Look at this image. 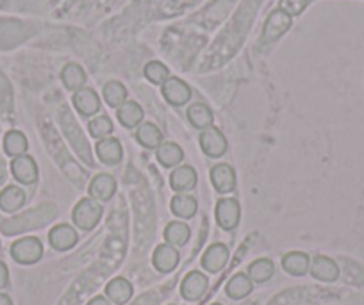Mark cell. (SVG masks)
<instances>
[{"instance_id":"cell-26","label":"cell","mask_w":364,"mask_h":305,"mask_svg":"<svg viewBox=\"0 0 364 305\" xmlns=\"http://www.w3.org/2000/svg\"><path fill=\"white\" fill-rule=\"evenodd\" d=\"M61 80L68 91H79L86 84V72L77 63H68L61 72Z\"/></svg>"},{"instance_id":"cell-29","label":"cell","mask_w":364,"mask_h":305,"mask_svg":"<svg viewBox=\"0 0 364 305\" xmlns=\"http://www.w3.org/2000/svg\"><path fill=\"white\" fill-rule=\"evenodd\" d=\"M27 149H29V141H27L23 132L9 131L8 134L4 136V150L9 157L26 156Z\"/></svg>"},{"instance_id":"cell-4","label":"cell","mask_w":364,"mask_h":305,"mask_svg":"<svg viewBox=\"0 0 364 305\" xmlns=\"http://www.w3.org/2000/svg\"><path fill=\"white\" fill-rule=\"evenodd\" d=\"M241 208L236 198H222L216 203V222L223 230H234L240 225Z\"/></svg>"},{"instance_id":"cell-20","label":"cell","mask_w":364,"mask_h":305,"mask_svg":"<svg viewBox=\"0 0 364 305\" xmlns=\"http://www.w3.org/2000/svg\"><path fill=\"white\" fill-rule=\"evenodd\" d=\"M171 213H173L177 218L182 220H190L197 215V209H198V202L195 196L186 195V193H178L171 198Z\"/></svg>"},{"instance_id":"cell-11","label":"cell","mask_w":364,"mask_h":305,"mask_svg":"<svg viewBox=\"0 0 364 305\" xmlns=\"http://www.w3.org/2000/svg\"><path fill=\"white\" fill-rule=\"evenodd\" d=\"M11 171L13 177L20 182V184L31 186L38 181V164L31 156H20L11 161Z\"/></svg>"},{"instance_id":"cell-19","label":"cell","mask_w":364,"mask_h":305,"mask_svg":"<svg viewBox=\"0 0 364 305\" xmlns=\"http://www.w3.org/2000/svg\"><path fill=\"white\" fill-rule=\"evenodd\" d=\"M117 117L125 129H136V127H139V124L143 122L145 113H143L141 106H139L138 102L127 100V102H124L120 107H118Z\"/></svg>"},{"instance_id":"cell-23","label":"cell","mask_w":364,"mask_h":305,"mask_svg":"<svg viewBox=\"0 0 364 305\" xmlns=\"http://www.w3.org/2000/svg\"><path fill=\"white\" fill-rule=\"evenodd\" d=\"M311 257L304 252H289L282 257V268L293 277H304L309 272Z\"/></svg>"},{"instance_id":"cell-12","label":"cell","mask_w":364,"mask_h":305,"mask_svg":"<svg viewBox=\"0 0 364 305\" xmlns=\"http://www.w3.org/2000/svg\"><path fill=\"white\" fill-rule=\"evenodd\" d=\"M178 261H181V254H178L177 248L170 243H163L154 250V268L161 273L173 272L177 268Z\"/></svg>"},{"instance_id":"cell-10","label":"cell","mask_w":364,"mask_h":305,"mask_svg":"<svg viewBox=\"0 0 364 305\" xmlns=\"http://www.w3.org/2000/svg\"><path fill=\"white\" fill-rule=\"evenodd\" d=\"M48 241H50V247L58 252H66L70 248H73L79 241V234L68 223H61V225H55L54 229L48 232Z\"/></svg>"},{"instance_id":"cell-15","label":"cell","mask_w":364,"mask_h":305,"mask_svg":"<svg viewBox=\"0 0 364 305\" xmlns=\"http://www.w3.org/2000/svg\"><path fill=\"white\" fill-rule=\"evenodd\" d=\"M227 261H229V248L223 243H213L202 255V266L211 273L222 272Z\"/></svg>"},{"instance_id":"cell-7","label":"cell","mask_w":364,"mask_h":305,"mask_svg":"<svg viewBox=\"0 0 364 305\" xmlns=\"http://www.w3.org/2000/svg\"><path fill=\"white\" fill-rule=\"evenodd\" d=\"M163 97L171 106H184L191 100V87L178 77H170L161 87Z\"/></svg>"},{"instance_id":"cell-14","label":"cell","mask_w":364,"mask_h":305,"mask_svg":"<svg viewBox=\"0 0 364 305\" xmlns=\"http://www.w3.org/2000/svg\"><path fill=\"white\" fill-rule=\"evenodd\" d=\"M90 196L97 202H107V200L113 198V195L117 193V181H114L113 175L109 173H99L93 181H91L90 188Z\"/></svg>"},{"instance_id":"cell-32","label":"cell","mask_w":364,"mask_h":305,"mask_svg":"<svg viewBox=\"0 0 364 305\" xmlns=\"http://www.w3.org/2000/svg\"><path fill=\"white\" fill-rule=\"evenodd\" d=\"M143 73H145V77L150 80V82L161 84V86H163V84L170 79V70H168V66L163 65L161 61L146 63Z\"/></svg>"},{"instance_id":"cell-24","label":"cell","mask_w":364,"mask_h":305,"mask_svg":"<svg viewBox=\"0 0 364 305\" xmlns=\"http://www.w3.org/2000/svg\"><path fill=\"white\" fill-rule=\"evenodd\" d=\"M26 203V191L18 186H8L0 193V209L4 213H16Z\"/></svg>"},{"instance_id":"cell-22","label":"cell","mask_w":364,"mask_h":305,"mask_svg":"<svg viewBox=\"0 0 364 305\" xmlns=\"http://www.w3.org/2000/svg\"><path fill=\"white\" fill-rule=\"evenodd\" d=\"M252 289H254V282L247 273H236L225 286L227 296L232 300H243L252 293Z\"/></svg>"},{"instance_id":"cell-28","label":"cell","mask_w":364,"mask_h":305,"mask_svg":"<svg viewBox=\"0 0 364 305\" xmlns=\"http://www.w3.org/2000/svg\"><path fill=\"white\" fill-rule=\"evenodd\" d=\"M273 273H275L273 261L262 257V259H255V261L248 266L247 275L250 277L254 284H262V282H268V280L273 277Z\"/></svg>"},{"instance_id":"cell-21","label":"cell","mask_w":364,"mask_h":305,"mask_svg":"<svg viewBox=\"0 0 364 305\" xmlns=\"http://www.w3.org/2000/svg\"><path fill=\"white\" fill-rule=\"evenodd\" d=\"M188 120H190V124L193 127L204 131V129L213 127L215 114H213L211 107L208 104H204V102H195V104L190 106V109H188Z\"/></svg>"},{"instance_id":"cell-25","label":"cell","mask_w":364,"mask_h":305,"mask_svg":"<svg viewBox=\"0 0 364 305\" xmlns=\"http://www.w3.org/2000/svg\"><path fill=\"white\" fill-rule=\"evenodd\" d=\"M156 150L157 161H159L164 168L177 166V164L184 159V152H182L181 146L173 141H163Z\"/></svg>"},{"instance_id":"cell-2","label":"cell","mask_w":364,"mask_h":305,"mask_svg":"<svg viewBox=\"0 0 364 305\" xmlns=\"http://www.w3.org/2000/svg\"><path fill=\"white\" fill-rule=\"evenodd\" d=\"M11 257L20 264H36L43 257V245L38 237H22L11 245Z\"/></svg>"},{"instance_id":"cell-3","label":"cell","mask_w":364,"mask_h":305,"mask_svg":"<svg viewBox=\"0 0 364 305\" xmlns=\"http://www.w3.org/2000/svg\"><path fill=\"white\" fill-rule=\"evenodd\" d=\"M291 27V16L288 13H284L282 9H275L273 13H269L268 20H266L264 27H262V43H273L277 41L282 34L288 33V29Z\"/></svg>"},{"instance_id":"cell-38","label":"cell","mask_w":364,"mask_h":305,"mask_svg":"<svg viewBox=\"0 0 364 305\" xmlns=\"http://www.w3.org/2000/svg\"><path fill=\"white\" fill-rule=\"evenodd\" d=\"M211 305H222V304H211Z\"/></svg>"},{"instance_id":"cell-9","label":"cell","mask_w":364,"mask_h":305,"mask_svg":"<svg viewBox=\"0 0 364 305\" xmlns=\"http://www.w3.org/2000/svg\"><path fill=\"white\" fill-rule=\"evenodd\" d=\"M73 106L82 117H93V114L99 113L102 104H100V97L95 90L84 86L73 93Z\"/></svg>"},{"instance_id":"cell-33","label":"cell","mask_w":364,"mask_h":305,"mask_svg":"<svg viewBox=\"0 0 364 305\" xmlns=\"http://www.w3.org/2000/svg\"><path fill=\"white\" fill-rule=\"evenodd\" d=\"M90 129V134L97 139H104V138H109L111 132H113V122H111L109 117L102 114V117H97L90 122L87 125Z\"/></svg>"},{"instance_id":"cell-17","label":"cell","mask_w":364,"mask_h":305,"mask_svg":"<svg viewBox=\"0 0 364 305\" xmlns=\"http://www.w3.org/2000/svg\"><path fill=\"white\" fill-rule=\"evenodd\" d=\"M97 156L107 166H114V164L120 163L122 157H124V149H122L120 139L111 138V136L109 138L99 139V143H97Z\"/></svg>"},{"instance_id":"cell-34","label":"cell","mask_w":364,"mask_h":305,"mask_svg":"<svg viewBox=\"0 0 364 305\" xmlns=\"http://www.w3.org/2000/svg\"><path fill=\"white\" fill-rule=\"evenodd\" d=\"M309 4V0H281L279 2V9L288 13L289 16H296L304 11Z\"/></svg>"},{"instance_id":"cell-30","label":"cell","mask_w":364,"mask_h":305,"mask_svg":"<svg viewBox=\"0 0 364 305\" xmlns=\"http://www.w3.org/2000/svg\"><path fill=\"white\" fill-rule=\"evenodd\" d=\"M136 139L141 143L145 149H157V146L163 143V132L159 131V127L150 122L139 125L138 132H136Z\"/></svg>"},{"instance_id":"cell-37","label":"cell","mask_w":364,"mask_h":305,"mask_svg":"<svg viewBox=\"0 0 364 305\" xmlns=\"http://www.w3.org/2000/svg\"><path fill=\"white\" fill-rule=\"evenodd\" d=\"M0 305H13L11 298H9V296H8V294H4V293H0Z\"/></svg>"},{"instance_id":"cell-16","label":"cell","mask_w":364,"mask_h":305,"mask_svg":"<svg viewBox=\"0 0 364 305\" xmlns=\"http://www.w3.org/2000/svg\"><path fill=\"white\" fill-rule=\"evenodd\" d=\"M197 171H195L193 166H188V164L177 166L170 175V186L178 193H186L197 188Z\"/></svg>"},{"instance_id":"cell-13","label":"cell","mask_w":364,"mask_h":305,"mask_svg":"<svg viewBox=\"0 0 364 305\" xmlns=\"http://www.w3.org/2000/svg\"><path fill=\"white\" fill-rule=\"evenodd\" d=\"M211 182L216 191L222 195L232 193L236 189V171L230 164H216L211 168Z\"/></svg>"},{"instance_id":"cell-5","label":"cell","mask_w":364,"mask_h":305,"mask_svg":"<svg viewBox=\"0 0 364 305\" xmlns=\"http://www.w3.org/2000/svg\"><path fill=\"white\" fill-rule=\"evenodd\" d=\"M198 139H200V146L205 152V156L213 157V159L222 157L223 154L227 152V149H229V143H227L225 134L216 127L204 129V131L200 132V138Z\"/></svg>"},{"instance_id":"cell-18","label":"cell","mask_w":364,"mask_h":305,"mask_svg":"<svg viewBox=\"0 0 364 305\" xmlns=\"http://www.w3.org/2000/svg\"><path fill=\"white\" fill-rule=\"evenodd\" d=\"M132 293H134L132 284L127 279H124V277H117V279H113L106 286V296L117 305L127 304L132 298Z\"/></svg>"},{"instance_id":"cell-1","label":"cell","mask_w":364,"mask_h":305,"mask_svg":"<svg viewBox=\"0 0 364 305\" xmlns=\"http://www.w3.org/2000/svg\"><path fill=\"white\" fill-rule=\"evenodd\" d=\"M102 205H100L97 200L90 198H82L77 202V205L73 208V223H75L79 229L82 230H91L95 229L97 223L100 222L102 218Z\"/></svg>"},{"instance_id":"cell-8","label":"cell","mask_w":364,"mask_h":305,"mask_svg":"<svg viewBox=\"0 0 364 305\" xmlns=\"http://www.w3.org/2000/svg\"><path fill=\"white\" fill-rule=\"evenodd\" d=\"M311 275L321 282H336L339 279V266L334 259L327 257V255H316L313 257L309 266Z\"/></svg>"},{"instance_id":"cell-27","label":"cell","mask_w":364,"mask_h":305,"mask_svg":"<svg viewBox=\"0 0 364 305\" xmlns=\"http://www.w3.org/2000/svg\"><path fill=\"white\" fill-rule=\"evenodd\" d=\"M191 230L186 223L182 222H170L164 229V240L166 243L173 245V247H184L190 241Z\"/></svg>"},{"instance_id":"cell-35","label":"cell","mask_w":364,"mask_h":305,"mask_svg":"<svg viewBox=\"0 0 364 305\" xmlns=\"http://www.w3.org/2000/svg\"><path fill=\"white\" fill-rule=\"evenodd\" d=\"M9 284V269L4 262L0 261V289H4Z\"/></svg>"},{"instance_id":"cell-31","label":"cell","mask_w":364,"mask_h":305,"mask_svg":"<svg viewBox=\"0 0 364 305\" xmlns=\"http://www.w3.org/2000/svg\"><path fill=\"white\" fill-rule=\"evenodd\" d=\"M104 100L109 107H120L124 102H127V87L118 80H109L104 86Z\"/></svg>"},{"instance_id":"cell-6","label":"cell","mask_w":364,"mask_h":305,"mask_svg":"<svg viewBox=\"0 0 364 305\" xmlns=\"http://www.w3.org/2000/svg\"><path fill=\"white\" fill-rule=\"evenodd\" d=\"M209 287V279L202 272H190L181 284V294L184 300L197 301L205 294Z\"/></svg>"},{"instance_id":"cell-36","label":"cell","mask_w":364,"mask_h":305,"mask_svg":"<svg viewBox=\"0 0 364 305\" xmlns=\"http://www.w3.org/2000/svg\"><path fill=\"white\" fill-rule=\"evenodd\" d=\"M87 305H113V301H111L107 296H102V294H99V296L91 298V300L87 301Z\"/></svg>"},{"instance_id":"cell-39","label":"cell","mask_w":364,"mask_h":305,"mask_svg":"<svg viewBox=\"0 0 364 305\" xmlns=\"http://www.w3.org/2000/svg\"><path fill=\"white\" fill-rule=\"evenodd\" d=\"M171 305H175V304H171Z\"/></svg>"}]
</instances>
